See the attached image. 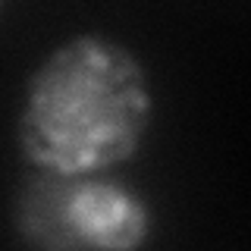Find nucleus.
<instances>
[{
	"label": "nucleus",
	"instance_id": "obj_1",
	"mask_svg": "<svg viewBox=\"0 0 251 251\" xmlns=\"http://www.w3.org/2000/svg\"><path fill=\"white\" fill-rule=\"evenodd\" d=\"M151 113L138 57L88 31L53 47L31 73L16 135L31 170L110 173L138 154Z\"/></svg>",
	"mask_w": 251,
	"mask_h": 251
},
{
	"label": "nucleus",
	"instance_id": "obj_2",
	"mask_svg": "<svg viewBox=\"0 0 251 251\" xmlns=\"http://www.w3.org/2000/svg\"><path fill=\"white\" fill-rule=\"evenodd\" d=\"M13 229L31 248H138L151 239L154 214L132 185L107 173L35 170L13 198Z\"/></svg>",
	"mask_w": 251,
	"mask_h": 251
},
{
	"label": "nucleus",
	"instance_id": "obj_3",
	"mask_svg": "<svg viewBox=\"0 0 251 251\" xmlns=\"http://www.w3.org/2000/svg\"><path fill=\"white\" fill-rule=\"evenodd\" d=\"M0 3H3V0H0Z\"/></svg>",
	"mask_w": 251,
	"mask_h": 251
}]
</instances>
